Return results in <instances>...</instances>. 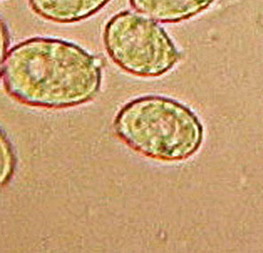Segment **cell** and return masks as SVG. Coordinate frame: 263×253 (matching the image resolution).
Here are the masks:
<instances>
[{
  "instance_id": "6da1fadb",
  "label": "cell",
  "mask_w": 263,
  "mask_h": 253,
  "mask_svg": "<svg viewBox=\"0 0 263 253\" xmlns=\"http://www.w3.org/2000/svg\"><path fill=\"white\" fill-rule=\"evenodd\" d=\"M102 61L68 41L33 37L1 60L6 92L24 105L63 109L92 101L102 86Z\"/></svg>"
},
{
  "instance_id": "7a4b0ae2",
  "label": "cell",
  "mask_w": 263,
  "mask_h": 253,
  "mask_svg": "<svg viewBox=\"0 0 263 253\" xmlns=\"http://www.w3.org/2000/svg\"><path fill=\"white\" fill-rule=\"evenodd\" d=\"M113 130L134 151L163 162L187 160L204 140V127L194 112L164 96H143L126 103L116 115Z\"/></svg>"
},
{
  "instance_id": "3957f363",
  "label": "cell",
  "mask_w": 263,
  "mask_h": 253,
  "mask_svg": "<svg viewBox=\"0 0 263 253\" xmlns=\"http://www.w3.org/2000/svg\"><path fill=\"white\" fill-rule=\"evenodd\" d=\"M103 42L112 61L134 76H163L181 59L165 30L138 12L124 11L112 17L106 24Z\"/></svg>"
},
{
  "instance_id": "277c9868",
  "label": "cell",
  "mask_w": 263,
  "mask_h": 253,
  "mask_svg": "<svg viewBox=\"0 0 263 253\" xmlns=\"http://www.w3.org/2000/svg\"><path fill=\"white\" fill-rule=\"evenodd\" d=\"M136 12L158 23L189 20L206 10L215 0H129Z\"/></svg>"
},
{
  "instance_id": "5b68a950",
  "label": "cell",
  "mask_w": 263,
  "mask_h": 253,
  "mask_svg": "<svg viewBox=\"0 0 263 253\" xmlns=\"http://www.w3.org/2000/svg\"><path fill=\"white\" fill-rule=\"evenodd\" d=\"M110 0H29L35 13L53 23L85 20L105 7Z\"/></svg>"
},
{
  "instance_id": "8992f818",
  "label": "cell",
  "mask_w": 263,
  "mask_h": 253,
  "mask_svg": "<svg viewBox=\"0 0 263 253\" xmlns=\"http://www.w3.org/2000/svg\"><path fill=\"white\" fill-rule=\"evenodd\" d=\"M1 185L5 187L10 181L15 167V157L12 146L2 132L1 136Z\"/></svg>"
},
{
  "instance_id": "52a82bcc",
  "label": "cell",
  "mask_w": 263,
  "mask_h": 253,
  "mask_svg": "<svg viewBox=\"0 0 263 253\" xmlns=\"http://www.w3.org/2000/svg\"><path fill=\"white\" fill-rule=\"evenodd\" d=\"M8 34L7 32V28L4 26L3 22L1 23V60L3 59L6 56L7 52V47H8Z\"/></svg>"
}]
</instances>
